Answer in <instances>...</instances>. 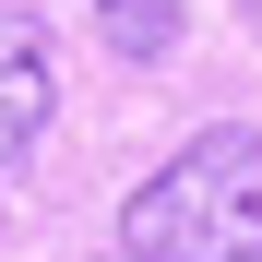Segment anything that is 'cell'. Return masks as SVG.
I'll return each mask as SVG.
<instances>
[{
  "label": "cell",
  "instance_id": "obj_1",
  "mask_svg": "<svg viewBox=\"0 0 262 262\" xmlns=\"http://www.w3.org/2000/svg\"><path fill=\"white\" fill-rule=\"evenodd\" d=\"M119 262H262V131H191L119 203Z\"/></svg>",
  "mask_w": 262,
  "mask_h": 262
},
{
  "label": "cell",
  "instance_id": "obj_2",
  "mask_svg": "<svg viewBox=\"0 0 262 262\" xmlns=\"http://www.w3.org/2000/svg\"><path fill=\"white\" fill-rule=\"evenodd\" d=\"M60 107V60H48V24L36 12H0V167H12Z\"/></svg>",
  "mask_w": 262,
  "mask_h": 262
},
{
  "label": "cell",
  "instance_id": "obj_3",
  "mask_svg": "<svg viewBox=\"0 0 262 262\" xmlns=\"http://www.w3.org/2000/svg\"><path fill=\"white\" fill-rule=\"evenodd\" d=\"M96 36L119 60H167L179 48V0H96Z\"/></svg>",
  "mask_w": 262,
  "mask_h": 262
},
{
  "label": "cell",
  "instance_id": "obj_4",
  "mask_svg": "<svg viewBox=\"0 0 262 262\" xmlns=\"http://www.w3.org/2000/svg\"><path fill=\"white\" fill-rule=\"evenodd\" d=\"M238 12H250V36H262V0H238Z\"/></svg>",
  "mask_w": 262,
  "mask_h": 262
}]
</instances>
